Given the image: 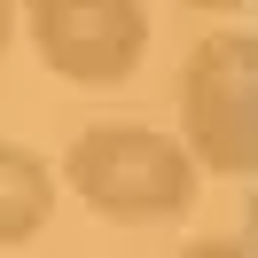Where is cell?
<instances>
[{
    "mask_svg": "<svg viewBox=\"0 0 258 258\" xmlns=\"http://www.w3.org/2000/svg\"><path fill=\"white\" fill-rule=\"evenodd\" d=\"M8 39H16V0H0V55H8Z\"/></svg>",
    "mask_w": 258,
    "mask_h": 258,
    "instance_id": "obj_7",
    "label": "cell"
},
{
    "mask_svg": "<svg viewBox=\"0 0 258 258\" xmlns=\"http://www.w3.org/2000/svg\"><path fill=\"white\" fill-rule=\"evenodd\" d=\"M55 219V164L24 141H0V242H32Z\"/></svg>",
    "mask_w": 258,
    "mask_h": 258,
    "instance_id": "obj_4",
    "label": "cell"
},
{
    "mask_svg": "<svg viewBox=\"0 0 258 258\" xmlns=\"http://www.w3.org/2000/svg\"><path fill=\"white\" fill-rule=\"evenodd\" d=\"M32 55L71 86H125L149 55V0H24Z\"/></svg>",
    "mask_w": 258,
    "mask_h": 258,
    "instance_id": "obj_3",
    "label": "cell"
},
{
    "mask_svg": "<svg viewBox=\"0 0 258 258\" xmlns=\"http://www.w3.org/2000/svg\"><path fill=\"white\" fill-rule=\"evenodd\" d=\"M258 47L250 32H204L180 63V149L204 180H250L258 164Z\"/></svg>",
    "mask_w": 258,
    "mask_h": 258,
    "instance_id": "obj_2",
    "label": "cell"
},
{
    "mask_svg": "<svg viewBox=\"0 0 258 258\" xmlns=\"http://www.w3.org/2000/svg\"><path fill=\"white\" fill-rule=\"evenodd\" d=\"M172 258H250L235 235H204V242H188V250H172Z\"/></svg>",
    "mask_w": 258,
    "mask_h": 258,
    "instance_id": "obj_5",
    "label": "cell"
},
{
    "mask_svg": "<svg viewBox=\"0 0 258 258\" xmlns=\"http://www.w3.org/2000/svg\"><path fill=\"white\" fill-rule=\"evenodd\" d=\"M180 8H196V16H235V8H250V0H180Z\"/></svg>",
    "mask_w": 258,
    "mask_h": 258,
    "instance_id": "obj_6",
    "label": "cell"
},
{
    "mask_svg": "<svg viewBox=\"0 0 258 258\" xmlns=\"http://www.w3.org/2000/svg\"><path fill=\"white\" fill-rule=\"evenodd\" d=\"M55 188H71L110 227H172V219L196 211L204 172H196V157L180 149V133L133 125V117H102V125L71 133Z\"/></svg>",
    "mask_w": 258,
    "mask_h": 258,
    "instance_id": "obj_1",
    "label": "cell"
}]
</instances>
